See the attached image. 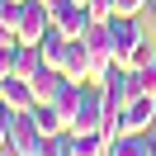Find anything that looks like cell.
Instances as JSON below:
<instances>
[{
    "label": "cell",
    "mask_w": 156,
    "mask_h": 156,
    "mask_svg": "<svg viewBox=\"0 0 156 156\" xmlns=\"http://www.w3.org/2000/svg\"><path fill=\"white\" fill-rule=\"evenodd\" d=\"M147 156H156V128H147Z\"/></svg>",
    "instance_id": "cell-22"
},
{
    "label": "cell",
    "mask_w": 156,
    "mask_h": 156,
    "mask_svg": "<svg viewBox=\"0 0 156 156\" xmlns=\"http://www.w3.org/2000/svg\"><path fill=\"white\" fill-rule=\"evenodd\" d=\"M43 156H71V133H52L43 142Z\"/></svg>",
    "instance_id": "cell-15"
},
{
    "label": "cell",
    "mask_w": 156,
    "mask_h": 156,
    "mask_svg": "<svg viewBox=\"0 0 156 156\" xmlns=\"http://www.w3.org/2000/svg\"><path fill=\"white\" fill-rule=\"evenodd\" d=\"M128 76H133V95H151L156 99V57L142 62L137 71H128Z\"/></svg>",
    "instance_id": "cell-13"
},
{
    "label": "cell",
    "mask_w": 156,
    "mask_h": 156,
    "mask_svg": "<svg viewBox=\"0 0 156 156\" xmlns=\"http://www.w3.org/2000/svg\"><path fill=\"white\" fill-rule=\"evenodd\" d=\"M151 128H156V123H151Z\"/></svg>",
    "instance_id": "cell-26"
},
{
    "label": "cell",
    "mask_w": 156,
    "mask_h": 156,
    "mask_svg": "<svg viewBox=\"0 0 156 156\" xmlns=\"http://www.w3.org/2000/svg\"><path fill=\"white\" fill-rule=\"evenodd\" d=\"M104 114H109L104 90L85 85L80 90V104H76V118H71V133H99V128H104Z\"/></svg>",
    "instance_id": "cell-3"
},
{
    "label": "cell",
    "mask_w": 156,
    "mask_h": 156,
    "mask_svg": "<svg viewBox=\"0 0 156 156\" xmlns=\"http://www.w3.org/2000/svg\"><path fill=\"white\" fill-rule=\"evenodd\" d=\"M62 71H66V80H71V85H95V66H90V52H85V43H71V57H66V66H62Z\"/></svg>",
    "instance_id": "cell-8"
},
{
    "label": "cell",
    "mask_w": 156,
    "mask_h": 156,
    "mask_svg": "<svg viewBox=\"0 0 156 156\" xmlns=\"http://www.w3.org/2000/svg\"><path fill=\"white\" fill-rule=\"evenodd\" d=\"M14 57H19V43H5V48H0V80L14 76Z\"/></svg>",
    "instance_id": "cell-17"
},
{
    "label": "cell",
    "mask_w": 156,
    "mask_h": 156,
    "mask_svg": "<svg viewBox=\"0 0 156 156\" xmlns=\"http://www.w3.org/2000/svg\"><path fill=\"white\" fill-rule=\"evenodd\" d=\"M10 123H14V109L5 104V99H0V151L10 147Z\"/></svg>",
    "instance_id": "cell-18"
},
{
    "label": "cell",
    "mask_w": 156,
    "mask_h": 156,
    "mask_svg": "<svg viewBox=\"0 0 156 156\" xmlns=\"http://www.w3.org/2000/svg\"><path fill=\"white\" fill-rule=\"evenodd\" d=\"M147 19H151V24H156V0H151V5H147Z\"/></svg>",
    "instance_id": "cell-23"
},
{
    "label": "cell",
    "mask_w": 156,
    "mask_h": 156,
    "mask_svg": "<svg viewBox=\"0 0 156 156\" xmlns=\"http://www.w3.org/2000/svg\"><path fill=\"white\" fill-rule=\"evenodd\" d=\"M52 24H57L66 38H85V29L95 24V14H90L85 5H76V0H52Z\"/></svg>",
    "instance_id": "cell-4"
},
{
    "label": "cell",
    "mask_w": 156,
    "mask_h": 156,
    "mask_svg": "<svg viewBox=\"0 0 156 156\" xmlns=\"http://www.w3.org/2000/svg\"><path fill=\"white\" fill-rule=\"evenodd\" d=\"M109 156H147V133H123L109 147Z\"/></svg>",
    "instance_id": "cell-14"
},
{
    "label": "cell",
    "mask_w": 156,
    "mask_h": 156,
    "mask_svg": "<svg viewBox=\"0 0 156 156\" xmlns=\"http://www.w3.org/2000/svg\"><path fill=\"white\" fill-rule=\"evenodd\" d=\"M80 90H85V85H71V80H66V85L57 90V99H52V109L62 114V123H66V133H71V118H76V104H80Z\"/></svg>",
    "instance_id": "cell-12"
},
{
    "label": "cell",
    "mask_w": 156,
    "mask_h": 156,
    "mask_svg": "<svg viewBox=\"0 0 156 156\" xmlns=\"http://www.w3.org/2000/svg\"><path fill=\"white\" fill-rule=\"evenodd\" d=\"M48 5H52V0H48Z\"/></svg>",
    "instance_id": "cell-24"
},
{
    "label": "cell",
    "mask_w": 156,
    "mask_h": 156,
    "mask_svg": "<svg viewBox=\"0 0 156 156\" xmlns=\"http://www.w3.org/2000/svg\"><path fill=\"white\" fill-rule=\"evenodd\" d=\"M71 43H76V38H66V33H62L57 24H52V29L38 38V48H43V62H48L52 71H62V66H66V57H71Z\"/></svg>",
    "instance_id": "cell-6"
},
{
    "label": "cell",
    "mask_w": 156,
    "mask_h": 156,
    "mask_svg": "<svg viewBox=\"0 0 156 156\" xmlns=\"http://www.w3.org/2000/svg\"><path fill=\"white\" fill-rule=\"evenodd\" d=\"M5 43H19V33H14L10 24H0V48H5Z\"/></svg>",
    "instance_id": "cell-21"
},
{
    "label": "cell",
    "mask_w": 156,
    "mask_h": 156,
    "mask_svg": "<svg viewBox=\"0 0 156 156\" xmlns=\"http://www.w3.org/2000/svg\"><path fill=\"white\" fill-rule=\"evenodd\" d=\"M109 43H114V62L128 71H137L142 62H151V38H147L142 19H128V14H109Z\"/></svg>",
    "instance_id": "cell-1"
},
{
    "label": "cell",
    "mask_w": 156,
    "mask_h": 156,
    "mask_svg": "<svg viewBox=\"0 0 156 156\" xmlns=\"http://www.w3.org/2000/svg\"><path fill=\"white\" fill-rule=\"evenodd\" d=\"M0 99L14 109V114H24V109H33L38 99H33V80H24V76H5L0 80Z\"/></svg>",
    "instance_id": "cell-7"
},
{
    "label": "cell",
    "mask_w": 156,
    "mask_h": 156,
    "mask_svg": "<svg viewBox=\"0 0 156 156\" xmlns=\"http://www.w3.org/2000/svg\"><path fill=\"white\" fill-rule=\"evenodd\" d=\"M43 142H48V133L38 128L33 109L14 114V123H10V151L14 156H43Z\"/></svg>",
    "instance_id": "cell-2"
},
{
    "label": "cell",
    "mask_w": 156,
    "mask_h": 156,
    "mask_svg": "<svg viewBox=\"0 0 156 156\" xmlns=\"http://www.w3.org/2000/svg\"><path fill=\"white\" fill-rule=\"evenodd\" d=\"M19 14H24V5H19V0H0V24H10L14 33H19Z\"/></svg>",
    "instance_id": "cell-16"
},
{
    "label": "cell",
    "mask_w": 156,
    "mask_h": 156,
    "mask_svg": "<svg viewBox=\"0 0 156 156\" xmlns=\"http://www.w3.org/2000/svg\"><path fill=\"white\" fill-rule=\"evenodd\" d=\"M62 85H66V71H52V66H43L38 76H33V99H38V104H52Z\"/></svg>",
    "instance_id": "cell-10"
},
{
    "label": "cell",
    "mask_w": 156,
    "mask_h": 156,
    "mask_svg": "<svg viewBox=\"0 0 156 156\" xmlns=\"http://www.w3.org/2000/svg\"><path fill=\"white\" fill-rule=\"evenodd\" d=\"M48 29H52V5H48V0H24V14H19V43H38Z\"/></svg>",
    "instance_id": "cell-5"
},
{
    "label": "cell",
    "mask_w": 156,
    "mask_h": 156,
    "mask_svg": "<svg viewBox=\"0 0 156 156\" xmlns=\"http://www.w3.org/2000/svg\"><path fill=\"white\" fill-rule=\"evenodd\" d=\"M19 5H24V0H19Z\"/></svg>",
    "instance_id": "cell-25"
},
{
    "label": "cell",
    "mask_w": 156,
    "mask_h": 156,
    "mask_svg": "<svg viewBox=\"0 0 156 156\" xmlns=\"http://www.w3.org/2000/svg\"><path fill=\"white\" fill-rule=\"evenodd\" d=\"M151 123H156V99L151 95H137L133 104L123 109V128H128V133H147Z\"/></svg>",
    "instance_id": "cell-9"
},
{
    "label": "cell",
    "mask_w": 156,
    "mask_h": 156,
    "mask_svg": "<svg viewBox=\"0 0 156 156\" xmlns=\"http://www.w3.org/2000/svg\"><path fill=\"white\" fill-rule=\"evenodd\" d=\"M71 156H109L104 133H71Z\"/></svg>",
    "instance_id": "cell-11"
},
{
    "label": "cell",
    "mask_w": 156,
    "mask_h": 156,
    "mask_svg": "<svg viewBox=\"0 0 156 156\" xmlns=\"http://www.w3.org/2000/svg\"><path fill=\"white\" fill-rule=\"evenodd\" d=\"M85 10L95 14V19H109V14H114V0H85Z\"/></svg>",
    "instance_id": "cell-20"
},
{
    "label": "cell",
    "mask_w": 156,
    "mask_h": 156,
    "mask_svg": "<svg viewBox=\"0 0 156 156\" xmlns=\"http://www.w3.org/2000/svg\"><path fill=\"white\" fill-rule=\"evenodd\" d=\"M147 5H151V0H114V14H128V19H137Z\"/></svg>",
    "instance_id": "cell-19"
}]
</instances>
